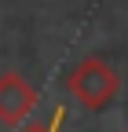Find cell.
Here are the masks:
<instances>
[{"mask_svg":"<svg viewBox=\"0 0 128 132\" xmlns=\"http://www.w3.org/2000/svg\"><path fill=\"white\" fill-rule=\"evenodd\" d=\"M59 128H62V106H55L48 121H37V125H29V128H22V132H59Z\"/></svg>","mask_w":128,"mask_h":132,"instance_id":"cell-3","label":"cell"},{"mask_svg":"<svg viewBox=\"0 0 128 132\" xmlns=\"http://www.w3.org/2000/svg\"><path fill=\"white\" fill-rule=\"evenodd\" d=\"M37 106V92L26 77L19 73H0V121L4 125H22Z\"/></svg>","mask_w":128,"mask_h":132,"instance_id":"cell-2","label":"cell"},{"mask_svg":"<svg viewBox=\"0 0 128 132\" xmlns=\"http://www.w3.org/2000/svg\"><path fill=\"white\" fill-rule=\"evenodd\" d=\"M66 88H70V95L84 110H106L117 99V92H121V77L110 70V62H103L99 55H88V59H81L70 70Z\"/></svg>","mask_w":128,"mask_h":132,"instance_id":"cell-1","label":"cell"}]
</instances>
